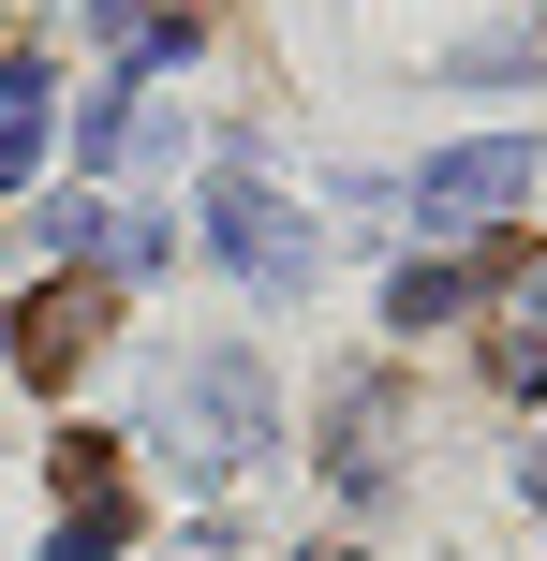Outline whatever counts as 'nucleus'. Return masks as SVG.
<instances>
[{"label":"nucleus","mask_w":547,"mask_h":561,"mask_svg":"<svg viewBox=\"0 0 547 561\" xmlns=\"http://www.w3.org/2000/svg\"><path fill=\"white\" fill-rule=\"evenodd\" d=\"M30 163H45V104H30V89H15V104H0V193H15Z\"/></svg>","instance_id":"5"},{"label":"nucleus","mask_w":547,"mask_h":561,"mask_svg":"<svg viewBox=\"0 0 547 561\" xmlns=\"http://www.w3.org/2000/svg\"><path fill=\"white\" fill-rule=\"evenodd\" d=\"M104 325H118V280H45V296L15 310V369L30 385H75V369L104 355Z\"/></svg>","instance_id":"1"},{"label":"nucleus","mask_w":547,"mask_h":561,"mask_svg":"<svg viewBox=\"0 0 547 561\" xmlns=\"http://www.w3.org/2000/svg\"><path fill=\"white\" fill-rule=\"evenodd\" d=\"M59 503H75V517H134V488H118V444H104V428H75V444H59Z\"/></svg>","instance_id":"4"},{"label":"nucleus","mask_w":547,"mask_h":561,"mask_svg":"<svg viewBox=\"0 0 547 561\" xmlns=\"http://www.w3.org/2000/svg\"><path fill=\"white\" fill-rule=\"evenodd\" d=\"M518 488H533V517H547V444H533V458H518Z\"/></svg>","instance_id":"8"},{"label":"nucleus","mask_w":547,"mask_h":561,"mask_svg":"<svg viewBox=\"0 0 547 561\" xmlns=\"http://www.w3.org/2000/svg\"><path fill=\"white\" fill-rule=\"evenodd\" d=\"M45 561H118V517H75V533H59Z\"/></svg>","instance_id":"7"},{"label":"nucleus","mask_w":547,"mask_h":561,"mask_svg":"<svg viewBox=\"0 0 547 561\" xmlns=\"http://www.w3.org/2000/svg\"><path fill=\"white\" fill-rule=\"evenodd\" d=\"M503 385H547V325H533V310L503 325Z\"/></svg>","instance_id":"6"},{"label":"nucleus","mask_w":547,"mask_h":561,"mask_svg":"<svg viewBox=\"0 0 547 561\" xmlns=\"http://www.w3.org/2000/svg\"><path fill=\"white\" fill-rule=\"evenodd\" d=\"M311 561H341V547H311Z\"/></svg>","instance_id":"9"},{"label":"nucleus","mask_w":547,"mask_h":561,"mask_svg":"<svg viewBox=\"0 0 547 561\" xmlns=\"http://www.w3.org/2000/svg\"><path fill=\"white\" fill-rule=\"evenodd\" d=\"M533 134H474V148H444L430 178H414V207H430V222H489V207H518L533 193Z\"/></svg>","instance_id":"2"},{"label":"nucleus","mask_w":547,"mask_h":561,"mask_svg":"<svg viewBox=\"0 0 547 561\" xmlns=\"http://www.w3.org/2000/svg\"><path fill=\"white\" fill-rule=\"evenodd\" d=\"M207 237H223V252L252 266V280H282V296L311 280V222H296V207H266L252 178H223V193H207Z\"/></svg>","instance_id":"3"}]
</instances>
